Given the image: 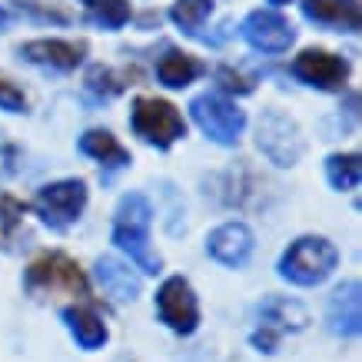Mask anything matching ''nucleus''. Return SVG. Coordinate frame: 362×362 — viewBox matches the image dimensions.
<instances>
[{
  "instance_id": "f257e3e1",
  "label": "nucleus",
  "mask_w": 362,
  "mask_h": 362,
  "mask_svg": "<svg viewBox=\"0 0 362 362\" xmlns=\"http://www.w3.org/2000/svg\"><path fill=\"white\" fill-rule=\"evenodd\" d=\"M150 223H153L150 199L143 193H127L117 206V216H113V243L123 252H130V259L143 273L156 276L163 269V259L150 250Z\"/></svg>"
},
{
  "instance_id": "f03ea898",
  "label": "nucleus",
  "mask_w": 362,
  "mask_h": 362,
  "mask_svg": "<svg viewBox=\"0 0 362 362\" xmlns=\"http://www.w3.org/2000/svg\"><path fill=\"white\" fill-rule=\"evenodd\" d=\"M339 263V252L326 236H299L279 259V276L293 286H319L326 283Z\"/></svg>"
},
{
  "instance_id": "7ed1b4c3",
  "label": "nucleus",
  "mask_w": 362,
  "mask_h": 362,
  "mask_svg": "<svg viewBox=\"0 0 362 362\" xmlns=\"http://www.w3.org/2000/svg\"><path fill=\"white\" fill-rule=\"evenodd\" d=\"M130 127L143 143H150L156 150H170L176 140L187 136V120L180 117L170 100L160 97H136L130 110Z\"/></svg>"
},
{
  "instance_id": "20e7f679",
  "label": "nucleus",
  "mask_w": 362,
  "mask_h": 362,
  "mask_svg": "<svg viewBox=\"0 0 362 362\" xmlns=\"http://www.w3.org/2000/svg\"><path fill=\"white\" fill-rule=\"evenodd\" d=\"M189 113L203 133L220 146H236L240 133L246 130V113L233 103V100L220 97V93H199L189 103Z\"/></svg>"
},
{
  "instance_id": "39448f33",
  "label": "nucleus",
  "mask_w": 362,
  "mask_h": 362,
  "mask_svg": "<svg viewBox=\"0 0 362 362\" xmlns=\"http://www.w3.org/2000/svg\"><path fill=\"white\" fill-rule=\"evenodd\" d=\"M27 289L30 293H54L64 289L70 296H90V283L83 269H80L66 252H44L27 266Z\"/></svg>"
},
{
  "instance_id": "423d86ee",
  "label": "nucleus",
  "mask_w": 362,
  "mask_h": 362,
  "mask_svg": "<svg viewBox=\"0 0 362 362\" xmlns=\"http://www.w3.org/2000/svg\"><path fill=\"white\" fill-rule=\"evenodd\" d=\"M156 316L170 332L176 336H193L199 329V299L193 293L189 279L170 276L156 289Z\"/></svg>"
},
{
  "instance_id": "0eeeda50",
  "label": "nucleus",
  "mask_w": 362,
  "mask_h": 362,
  "mask_svg": "<svg viewBox=\"0 0 362 362\" xmlns=\"http://www.w3.org/2000/svg\"><path fill=\"white\" fill-rule=\"evenodd\" d=\"M87 206V183L83 180H57L44 187L33 197L37 216L50 226V230H66L80 220V213Z\"/></svg>"
},
{
  "instance_id": "6e6552de",
  "label": "nucleus",
  "mask_w": 362,
  "mask_h": 362,
  "mask_svg": "<svg viewBox=\"0 0 362 362\" xmlns=\"http://www.w3.org/2000/svg\"><path fill=\"white\" fill-rule=\"evenodd\" d=\"M256 143L269 163L276 166H296L303 156V136H299L296 120H289L283 110H263L259 127H256Z\"/></svg>"
},
{
  "instance_id": "1a4fd4ad",
  "label": "nucleus",
  "mask_w": 362,
  "mask_h": 362,
  "mask_svg": "<svg viewBox=\"0 0 362 362\" xmlns=\"http://www.w3.org/2000/svg\"><path fill=\"white\" fill-rule=\"evenodd\" d=\"M243 40L263 54H286L296 40V27L279 11H252L240 27Z\"/></svg>"
},
{
  "instance_id": "9d476101",
  "label": "nucleus",
  "mask_w": 362,
  "mask_h": 362,
  "mask_svg": "<svg viewBox=\"0 0 362 362\" xmlns=\"http://www.w3.org/2000/svg\"><path fill=\"white\" fill-rule=\"evenodd\" d=\"M293 77L316 90H339L349 77V64L342 57L329 54V50L309 47L293 60Z\"/></svg>"
},
{
  "instance_id": "9b49d317",
  "label": "nucleus",
  "mask_w": 362,
  "mask_h": 362,
  "mask_svg": "<svg viewBox=\"0 0 362 362\" xmlns=\"http://www.w3.org/2000/svg\"><path fill=\"white\" fill-rule=\"evenodd\" d=\"M362 286L359 279H349L342 283L336 293L329 296V306H326V322H329V332L339 336V339H356L362 329Z\"/></svg>"
},
{
  "instance_id": "f8f14e48",
  "label": "nucleus",
  "mask_w": 362,
  "mask_h": 362,
  "mask_svg": "<svg viewBox=\"0 0 362 362\" xmlns=\"http://www.w3.org/2000/svg\"><path fill=\"white\" fill-rule=\"evenodd\" d=\"M206 252L223 266H243L252 256V233L246 223H223L206 236Z\"/></svg>"
},
{
  "instance_id": "ddd939ff",
  "label": "nucleus",
  "mask_w": 362,
  "mask_h": 362,
  "mask_svg": "<svg viewBox=\"0 0 362 362\" xmlns=\"http://www.w3.org/2000/svg\"><path fill=\"white\" fill-rule=\"evenodd\" d=\"M21 57H27L30 64L54 66V70H77L87 57V44L83 40H30L21 47Z\"/></svg>"
},
{
  "instance_id": "4468645a",
  "label": "nucleus",
  "mask_w": 362,
  "mask_h": 362,
  "mask_svg": "<svg viewBox=\"0 0 362 362\" xmlns=\"http://www.w3.org/2000/svg\"><path fill=\"white\" fill-rule=\"evenodd\" d=\"M303 17L346 33H356L362 27L359 0H303Z\"/></svg>"
},
{
  "instance_id": "2eb2a0df",
  "label": "nucleus",
  "mask_w": 362,
  "mask_h": 362,
  "mask_svg": "<svg viewBox=\"0 0 362 362\" xmlns=\"http://www.w3.org/2000/svg\"><path fill=\"white\" fill-rule=\"evenodd\" d=\"M60 319H64L66 332L77 339V346L83 352H97L107 346V339H110V329H107V322L93 313L90 306H66L64 313H60Z\"/></svg>"
},
{
  "instance_id": "dca6fc26",
  "label": "nucleus",
  "mask_w": 362,
  "mask_h": 362,
  "mask_svg": "<svg viewBox=\"0 0 362 362\" xmlns=\"http://www.w3.org/2000/svg\"><path fill=\"white\" fill-rule=\"evenodd\" d=\"M203 70H206V66L199 64L193 54H183V50H173V47H170V50L160 57V64H156V77H160L163 87L183 90L197 77H203Z\"/></svg>"
},
{
  "instance_id": "f3484780",
  "label": "nucleus",
  "mask_w": 362,
  "mask_h": 362,
  "mask_svg": "<svg viewBox=\"0 0 362 362\" xmlns=\"http://www.w3.org/2000/svg\"><path fill=\"white\" fill-rule=\"evenodd\" d=\"M97 279L117 303H133L140 296V279L130 273V266H123L113 256H100L97 259Z\"/></svg>"
},
{
  "instance_id": "a211bd4d",
  "label": "nucleus",
  "mask_w": 362,
  "mask_h": 362,
  "mask_svg": "<svg viewBox=\"0 0 362 362\" xmlns=\"http://www.w3.org/2000/svg\"><path fill=\"white\" fill-rule=\"evenodd\" d=\"M80 153H87L90 160L110 166V170H120V166L130 163V153L120 146V140L113 136L110 130H87L80 136Z\"/></svg>"
},
{
  "instance_id": "6ab92c4d",
  "label": "nucleus",
  "mask_w": 362,
  "mask_h": 362,
  "mask_svg": "<svg viewBox=\"0 0 362 362\" xmlns=\"http://www.w3.org/2000/svg\"><path fill=\"white\" fill-rule=\"evenodd\" d=\"M259 316H263V326H273V329H306L309 326V313L306 306H299L296 299H283V296H273L266 299L263 309H259Z\"/></svg>"
},
{
  "instance_id": "aec40b11",
  "label": "nucleus",
  "mask_w": 362,
  "mask_h": 362,
  "mask_svg": "<svg viewBox=\"0 0 362 362\" xmlns=\"http://www.w3.org/2000/svg\"><path fill=\"white\" fill-rule=\"evenodd\" d=\"M326 180H329V187L339 189V193L356 189L359 187V180H362L359 153H332L329 160H326Z\"/></svg>"
},
{
  "instance_id": "412c9836",
  "label": "nucleus",
  "mask_w": 362,
  "mask_h": 362,
  "mask_svg": "<svg viewBox=\"0 0 362 362\" xmlns=\"http://www.w3.org/2000/svg\"><path fill=\"white\" fill-rule=\"evenodd\" d=\"M87 7L90 21L100 23L103 30H120L130 21V4L127 0H80Z\"/></svg>"
},
{
  "instance_id": "4be33fe9",
  "label": "nucleus",
  "mask_w": 362,
  "mask_h": 362,
  "mask_svg": "<svg viewBox=\"0 0 362 362\" xmlns=\"http://www.w3.org/2000/svg\"><path fill=\"white\" fill-rule=\"evenodd\" d=\"M209 13H213V0H176L170 7V21L193 37V33H199V27H203Z\"/></svg>"
},
{
  "instance_id": "5701e85b",
  "label": "nucleus",
  "mask_w": 362,
  "mask_h": 362,
  "mask_svg": "<svg viewBox=\"0 0 362 362\" xmlns=\"http://www.w3.org/2000/svg\"><path fill=\"white\" fill-rule=\"evenodd\" d=\"M87 90L97 93V97H103V100H110V97H117V93H123V80L113 74L110 66L97 64L87 70Z\"/></svg>"
},
{
  "instance_id": "b1692460",
  "label": "nucleus",
  "mask_w": 362,
  "mask_h": 362,
  "mask_svg": "<svg viewBox=\"0 0 362 362\" xmlns=\"http://www.w3.org/2000/svg\"><path fill=\"white\" fill-rule=\"evenodd\" d=\"M0 110L7 113H23L27 110V97H23V90L13 83V80H7L4 74H0Z\"/></svg>"
},
{
  "instance_id": "393cba45",
  "label": "nucleus",
  "mask_w": 362,
  "mask_h": 362,
  "mask_svg": "<svg viewBox=\"0 0 362 362\" xmlns=\"http://www.w3.org/2000/svg\"><path fill=\"white\" fill-rule=\"evenodd\" d=\"M27 213V206H23L21 199L7 197V193H0V223H4V230L11 233L17 223H21V216Z\"/></svg>"
},
{
  "instance_id": "a878e982",
  "label": "nucleus",
  "mask_w": 362,
  "mask_h": 362,
  "mask_svg": "<svg viewBox=\"0 0 362 362\" xmlns=\"http://www.w3.org/2000/svg\"><path fill=\"white\" fill-rule=\"evenodd\" d=\"M216 83H220L223 90H230V93H240V97L252 93L250 80L240 77V74H236V70H230V66H220V70H216Z\"/></svg>"
},
{
  "instance_id": "bb28decb",
  "label": "nucleus",
  "mask_w": 362,
  "mask_h": 362,
  "mask_svg": "<svg viewBox=\"0 0 362 362\" xmlns=\"http://www.w3.org/2000/svg\"><path fill=\"white\" fill-rule=\"evenodd\" d=\"M252 346L259 352H276V346H279V329H273V326H263V329H256L252 332Z\"/></svg>"
},
{
  "instance_id": "cd10ccee",
  "label": "nucleus",
  "mask_w": 362,
  "mask_h": 362,
  "mask_svg": "<svg viewBox=\"0 0 362 362\" xmlns=\"http://www.w3.org/2000/svg\"><path fill=\"white\" fill-rule=\"evenodd\" d=\"M4 27H7V13L0 11V30H4Z\"/></svg>"
},
{
  "instance_id": "c85d7f7f",
  "label": "nucleus",
  "mask_w": 362,
  "mask_h": 362,
  "mask_svg": "<svg viewBox=\"0 0 362 362\" xmlns=\"http://www.w3.org/2000/svg\"><path fill=\"white\" fill-rule=\"evenodd\" d=\"M269 4H276V7H279V4H289V0H269Z\"/></svg>"
}]
</instances>
